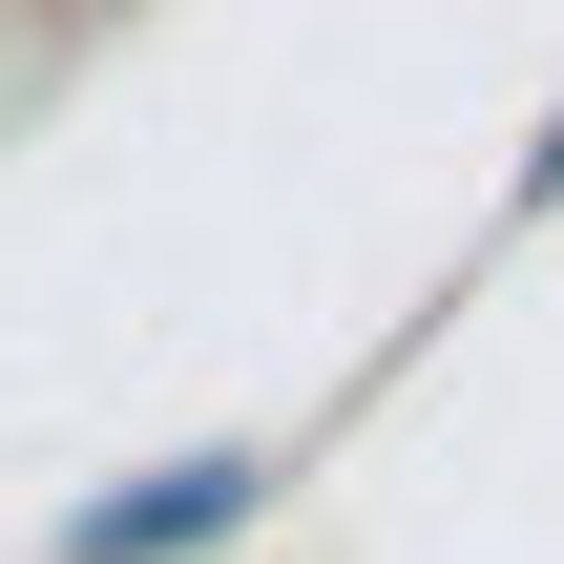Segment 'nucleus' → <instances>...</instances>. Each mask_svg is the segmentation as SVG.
<instances>
[{
    "instance_id": "obj_1",
    "label": "nucleus",
    "mask_w": 564,
    "mask_h": 564,
    "mask_svg": "<svg viewBox=\"0 0 564 564\" xmlns=\"http://www.w3.org/2000/svg\"><path fill=\"white\" fill-rule=\"evenodd\" d=\"M209 523H251V460H188V481L105 502V523H84V564H167V544H209Z\"/></svg>"
}]
</instances>
